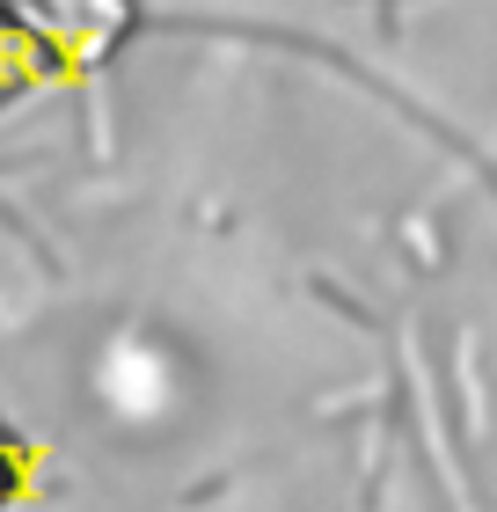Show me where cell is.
Segmentation results:
<instances>
[{
    "label": "cell",
    "instance_id": "6da1fadb",
    "mask_svg": "<svg viewBox=\"0 0 497 512\" xmlns=\"http://www.w3.org/2000/svg\"><path fill=\"white\" fill-rule=\"evenodd\" d=\"M8 22H37L44 37H88L117 44V30L132 22V0H0Z\"/></svg>",
    "mask_w": 497,
    "mask_h": 512
}]
</instances>
